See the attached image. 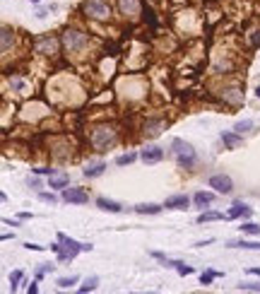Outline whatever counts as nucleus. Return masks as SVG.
<instances>
[{"mask_svg":"<svg viewBox=\"0 0 260 294\" xmlns=\"http://www.w3.org/2000/svg\"><path fill=\"white\" fill-rule=\"evenodd\" d=\"M116 140H118V131H116L114 126H109V123L97 126V128L92 131V135H89V143H92V147H94L97 152H106L109 147L116 145Z\"/></svg>","mask_w":260,"mask_h":294,"instance_id":"obj_1","label":"nucleus"},{"mask_svg":"<svg viewBox=\"0 0 260 294\" xmlns=\"http://www.w3.org/2000/svg\"><path fill=\"white\" fill-rule=\"evenodd\" d=\"M58 241H61V244H53L51 248L58 253L61 261H72L80 251H92V244H80V241H75V239H67L65 234H58Z\"/></svg>","mask_w":260,"mask_h":294,"instance_id":"obj_2","label":"nucleus"},{"mask_svg":"<svg viewBox=\"0 0 260 294\" xmlns=\"http://www.w3.org/2000/svg\"><path fill=\"white\" fill-rule=\"evenodd\" d=\"M171 154H174V159H176V164L181 169H191L195 162H197V154H195L193 145L186 143V140H181V138H176L171 143Z\"/></svg>","mask_w":260,"mask_h":294,"instance_id":"obj_3","label":"nucleus"},{"mask_svg":"<svg viewBox=\"0 0 260 294\" xmlns=\"http://www.w3.org/2000/svg\"><path fill=\"white\" fill-rule=\"evenodd\" d=\"M82 12H84V17H89L94 22H106L111 17V2L109 0H84Z\"/></svg>","mask_w":260,"mask_h":294,"instance_id":"obj_4","label":"nucleus"},{"mask_svg":"<svg viewBox=\"0 0 260 294\" xmlns=\"http://www.w3.org/2000/svg\"><path fill=\"white\" fill-rule=\"evenodd\" d=\"M61 41H63V46L67 51H82L89 44V36L84 32H80V29H65Z\"/></svg>","mask_w":260,"mask_h":294,"instance_id":"obj_5","label":"nucleus"},{"mask_svg":"<svg viewBox=\"0 0 260 294\" xmlns=\"http://www.w3.org/2000/svg\"><path fill=\"white\" fill-rule=\"evenodd\" d=\"M210 188H214L217 193H231L234 191V181H231V176H227V174H214V176H210Z\"/></svg>","mask_w":260,"mask_h":294,"instance_id":"obj_6","label":"nucleus"},{"mask_svg":"<svg viewBox=\"0 0 260 294\" xmlns=\"http://www.w3.org/2000/svg\"><path fill=\"white\" fill-rule=\"evenodd\" d=\"M58 46H61L58 39H53V36H44V39H36L34 51H36V53H44V56H53V53H58Z\"/></svg>","mask_w":260,"mask_h":294,"instance_id":"obj_7","label":"nucleus"},{"mask_svg":"<svg viewBox=\"0 0 260 294\" xmlns=\"http://www.w3.org/2000/svg\"><path fill=\"white\" fill-rule=\"evenodd\" d=\"M164 128H166V121H164V118H154V121L149 118V121L142 126V135H145L147 140H152V138H159Z\"/></svg>","mask_w":260,"mask_h":294,"instance_id":"obj_8","label":"nucleus"},{"mask_svg":"<svg viewBox=\"0 0 260 294\" xmlns=\"http://www.w3.org/2000/svg\"><path fill=\"white\" fill-rule=\"evenodd\" d=\"M63 200L75 203V205H84V203H89V193L84 188H63Z\"/></svg>","mask_w":260,"mask_h":294,"instance_id":"obj_9","label":"nucleus"},{"mask_svg":"<svg viewBox=\"0 0 260 294\" xmlns=\"http://www.w3.org/2000/svg\"><path fill=\"white\" fill-rule=\"evenodd\" d=\"M142 2L140 0H118V10H121V15L123 17H128V19H135L140 12H142Z\"/></svg>","mask_w":260,"mask_h":294,"instance_id":"obj_10","label":"nucleus"},{"mask_svg":"<svg viewBox=\"0 0 260 294\" xmlns=\"http://www.w3.org/2000/svg\"><path fill=\"white\" fill-rule=\"evenodd\" d=\"M140 159H142L145 164H157V162L164 159V149L157 147V145H149V147H145V149L140 152Z\"/></svg>","mask_w":260,"mask_h":294,"instance_id":"obj_11","label":"nucleus"},{"mask_svg":"<svg viewBox=\"0 0 260 294\" xmlns=\"http://www.w3.org/2000/svg\"><path fill=\"white\" fill-rule=\"evenodd\" d=\"M164 208H169V210H188V198L186 196H171V198H166Z\"/></svg>","mask_w":260,"mask_h":294,"instance_id":"obj_12","label":"nucleus"},{"mask_svg":"<svg viewBox=\"0 0 260 294\" xmlns=\"http://www.w3.org/2000/svg\"><path fill=\"white\" fill-rule=\"evenodd\" d=\"M248 215H251V208H248V205H244V203H236V205H234V208L227 212V217H229V220H236V217H248Z\"/></svg>","mask_w":260,"mask_h":294,"instance_id":"obj_13","label":"nucleus"},{"mask_svg":"<svg viewBox=\"0 0 260 294\" xmlns=\"http://www.w3.org/2000/svg\"><path fill=\"white\" fill-rule=\"evenodd\" d=\"M104 171H106V164H104V162H97V164H87L84 176H87V179H97V176H101Z\"/></svg>","mask_w":260,"mask_h":294,"instance_id":"obj_14","label":"nucleus"},{"mask_svg":"<svg viewBox=\"0 0 260 294\" xmlns=\"http://www.w3.org/2000/svg\"><path fill=\"white\" fill-rule=\"evenodd\" d=\"M135 212H137V215H159V212H162V205L142 203V205H135Z\"/></svg>","mask_w":260,"mask_h":294,"instance_id":"obj_15","label":"nucleus"},{"mask_svg":"<svg viewBox=\"0 0 260 294\" xmlns=\"http://www.w3.org/2000/svg\"><path fill=\"white\" fill-rule=\"evenodd\" d=\"M193 203L197 205V208H207V205L214 203V196H212V193H205V191H197L195 198H193Z\"/></svg>","mask_w":260,"mask_h":294,"instance_id":"obj_16","label":"nucleus"},{"mask_svg":"<svg viewBox=\"0 0 260 294\" xmlns=\"http://www.w3.org/2000/svg\"><path fill=\"white\" fill-rule=\"evenodd\" d=\"M12 41H15V32H12L10 27H2V44H0L2 53H10V46H12Z\"/></svg>","mask_w":260,"mask_h":294,"instance_id":"obj_17","label":"nucleus"},{"mask_svg":"<svg viewBox=\"0 0 260 294\" xmlns=\"http://www.w3.org/2000/svg\"><path fill=\"white\" fill-rule=\"evenodd\" d=\"M222 99H224V101H229V104H234V106H239V104L244 101V94H241L239 89H234V87H231V89H227V92L222 94Z\"/></svg>","mask_w":260,"mask_h":294,"instance_id":"obj_18","label":"nucleus"},{"mask_svg":"<svg viewBox=\"0 0 260 294\" xmlns=\"http://www.w3.org/2000/svg\"><path fill=\"white\" fill-rule=\"evenodd\" d=\"M97 205H99L101 210H106V212H121V210H123L121 203H116V200H106V198H99Z\"/></svg>","mask_w":260,"mask_h":294,"instance_id":"obj_19","label":"nucleus"},{"mask_svg":"<svg viewBox=\"0 0 260 294\" xmlns=\"http://www.w3.org/2000/svg\"><path fill=\"white\" fill-rule=\"evenodd\" d=\"M67 183H70L67 174H51V179H49V186L51 188H65Z\"/></svg>","mask_w":260,"mask_h":294,"instance_id":"obj_20","label":"nucleus"},{"mask_svg":"<svg viewBox=\"0 0 260 294\" xmlns=\"http://www.w3.org/2000/svg\"><path fill=\"white\" fill-rule=\"evenodd\" d=\"M229 248H246V251H260V241H231Z\"/></svg>","mask_w":260,"mask_h":294,"instance_id":"obj_21","label":"nucleus"},{"mask_svg":"<svg viewBox=\"0 0 260 294\" xmlns=\"http://www.w3.org/2000/svg\"><path fill=\"white\" fill-rule=\"evenodd\" d=\"M222 143L229 145L231 149H236V147L241 145V138H239V135H231V133H222Z\"/></svg>","mask_w":260,"mask_h":294,"instance_id":"obj_22","label":"nucleus"},{"mask_svg":"<svg viewBox=\"0 0 260 294\" xmlns=\"http://www.w3.org/2000/svg\"><path fill=\"white\" fill-rule=\"evenodd\" d=\"M241 231H244V234H251V236H258L260 224H256V222H244V224H241Z\"/></svg>","mask_w":260,"mask_h":294,"instance_id":"obj_23","label":"nucleus"},{"mask_svg":"<svg viewBox=\"0 0 260 294\" xmlns=\"http://www.w3.org/2000/svg\"><path fill=\"white\" fill-rule=\"evenodd\" d=\"M217 220H224V215H222V212H202V215L197 217L200 224H205V222H217Z\"/></svg>","mask_w":260,"mask_h":294,"instance_id":"obj_24","label":"nucleus"},{"mask_svg":"<svg viewBox=\"0 0 260 294\" xmlns=\"http://www.w3.org/2000/svg\"><path fill=\"white\" fill-rule=\"evenodd\" d=\"M97 285H99V278H87L84 285L80 287V292H92V290H97Z\"/></svg>","mask_w":260,"mask_h":294,"instance_id":"obj_25","label":"nucleus"},{"mask_svg":"<svg viewBox=\"0 0 260 294\" xmlns=\"http://www.w3.org/2000/svg\"><path fill=\"white\" fill-rule=\"evenodd\" d=\"M251 128H253V121H241V123H236V126H234V131H236L239 135H244V133H248Z\"/></svg>","mask_w":260,"mask_h":294,"instance_id":"obj_26","label":"nucleus"},{"mask_svg":"<svg viewBox=\"0 0 260 294\" xmlns=\"http://www.w3.org/2000/svg\"><path fill=\"white\" fill-rule=\"evenodd\" d=\"M135 159H137V154H132V152H128V154H121V157L116 159V164H118V166H126V164H132Z\"/></svg>","mask_w":260,"mask_h":294,"instance_id":"obj_27","label":"nucleus"},{"mask_svg":"<svg viewBox=\"0 0 260 294\" xmlns=\"http://www.w3.org/2000/svg\"><path fill=\"white\" fill-rule=\"evenodd\" d=\"M75 282H77V275H70V278H61V280H58V287H61V290H67V287H70V285H75Z\"/></svg>","mask_w":260,"mask_h":294,"instance_id":"obj_28","label":"nucleus"},{"mask_svg":"<svg viewBox=\"0 0 260 294\" xmlns=\"http://www.w3.org/2000/svg\"><path fill=\"white\" fill-rule=\"evenodd\" d=\"M22 282V270H15L12 275H10V285H12V292L17 290V285Z\"/></svg>","mask_w":260,"mask_h":294,"instance_id":"obj_29","label":"nucleus"},{"mask_svg":"<svg viewBox=\"0 0 260 294\" xmlns=\"http://www.w3.org/2000/svg\"><path fill=\"white\" fill-rule=\"evenodd\" d=\"M219 275H222V273H202V275H200V282H202V285H212V280L219 278Z\"/></svg>","mask_w":260,"mask_h":294,"instance_id":"obj_30","label":"nucleus"},{"mask_svg":"<svg viewBox=\"0 0 260 294\" xmlns=\"http://www.w3.org/2000/svg\"><path fill=\"white\" fill-rule=\"evenodd\" d=\"M239 290H241V292H260V285H248V282H246V285H241Z\"/></svg>","mask_w":260,"mask_h":294,"instance_id":"obj_31","label":"nucleus"},{"mask_svg":"<svg viewBox=\"0 0 260 294\" xmlns=\"http://www.w3.org/2000/svg\"><path fill=\"white\" fill-rule=\"evenodd\" d=\"M176 270H179V275H191V273H193V268H191V265H183V263H179Z\"/></svg>","mask_w":260,"mask_h":294,"instance_id":"obj_32","label":"nucleus"},{"mask_svg":"<svg viewBox=\"0 0 260 294\" xmlns=\"http://www.w3.org/2000/svg\"><path fill=\"white\" fill-rule=\"evenodd\" d=\"M39 198H41V200H44V203H51V205H53V203H56V196H53V193H41V196H39Z\"/></svg>","mask_w":260,"mask_h":294,"instance_id":"obj_33","label":"nucleus"},{"mask_svg":"<svg viewBox=\"0 0 260 294\" xmlns=\"http://www.w3.org/2000/svg\"><path fill=\"white\" fill-rule=\"evenodd\" d=\"M24 248H29V251H44V246H39V244H27Z\"/></svg>","mask_w":260,"mask_h":294,"instance_id":"obj_34","label":"nucleus"},{"mask_svg":"<svg viewBox=\"0 0 260 294\" xmlns=\"http://www.w3.org/2000/svg\"><path fill=\"white\" fill-rule=\"evenodd\" d=\"M27 292H29V294H36V292H39V287H36V282H32V285L27 287Z\"/></svg>","mask_w":260,"mask_h":294,"instance_id":"obj_35","label":"nucleus"},{"mask_svg":"<svg viewBox=\"0 0 260 294\" xmlns=\"http://www.w3.org/2000/svg\"><path fill=\"white\" fill-rule=\"evenodd\" d=\"M248 273H251V275H260V268H251Z\"/></svg>","mask_w":260,"mask_h":294,"instance_id":"obj_36","label":"nucleus"},{"mask_svg":"<svg viewBox=\"0 0 260 294\" xmlns=\"http://www.w3.org/2000/svg\"><path fill=\"white\" fill-rule=\"evenodd\" d=\"M256 94H258V99H260V87H258V89H256Z\"/></svg>","mask_w":260,"mask_h":294,"instance_id":"obj_37","label":"nucleus"},{"mask_svg":"<svg viewBox=\"0 0 260 294\" xmlns=\"http://www.w3.org/2000/svg\"><path fill=\"white\" fill-rule=\"evenodd\" d=\"M32 2H41V0H32Z\"/></svg>","mask_w":260,"mask_h":294,"instance_id":"obj_38","label":"nucleus"}]
</instances>
